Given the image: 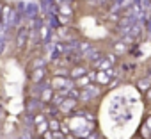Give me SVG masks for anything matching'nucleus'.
<instances>
[{
  "label": "nucleus",
  "mask_w": 151,
  "mask_h": 139,
  "mask_svg": "<svg viewBox=\"0 0 151 139\" xmlns=\"http://www.w3.org/2000/svg\"><path fill=\"white\" fill-rule=\"evenodd\" d=\"M137 22H139L137 18H133V16H130V14H128V16H123V18H119V20H117V27H119V30L128 32V30H130Z\"/></svg>",
  "instance_id": "1"
},
{
  "label": "nucleus",
  "mask_w": 151,
  "mask_h": 139,
  "mask_svg": "<svg viewBox=\"0 0 151 139\" xmlns=\"http://www.w3.org/2000/svg\"><path fill=\"white\" fill-rule=\"evenodd\" d=\"M100 93V89L96 88V86H86L82 91H80V95H78V98L82 100V102H87V100H91V98H94L96 95Z\"/></svg>",
  "instance_id": "2"
},
{
  "label": "nucleus",
  "mask_w": 151,
  "mask_h": 139,
  "mask_svg": "<svg viewBox=\"0 0 151 139\" xmlns=\"http://www.w3.org/2000/svg\"><path fill=\"white\" fill-rule=\"evenodd\" d=\"M52 86H53V89H71V80L62 79V77H55Z\"/></svg>",
  "instance_id": "3"
},
{
  "label": "nucleus",
  "mask_w": 151,
  "mask_h": 139,
  "mask_svg": "<svg viewBox=\"0 0 151 139\" xmlns=\"http://www.w3.org/2000/svg\"><path fill=\"white\" fill-rule=\"evenodd\" d=\"M132 6V0H114V6L110 7V11H121V9H126Z\"/></svg>",
  "instance_id": "4"
},
{
  "label": "nucleus",
  "mask_w": 151,
  "mask_h": 139,
  "mask_svg": "<svg viewBox=\"0 0 151 139\" xmlns=\"http://www.w3.org/2000/svg\"><path fill=\"white\" fill-rule=\"evenodd\" d=\"M144 30V27H142V23L140 22H137L130 30H128V39H133V38H139L140 36V32Z\"/></svg>",
  "instance_id": "5"
},
{
  "label": "nucleus",
  "mask_w": 151,
  "mask_h": 139,
  "mask_svg": "<svg viewBox=\"0 0 151 139\" xmlns=\"http://www.w3.org/2000/svg\"><path fill=\"white\" fill-rule=\"evenodd\" d=\"M27 38H29L27 29H20L18 34H16V46H23V45L27 43Z\"/></svg>",
  "instance_id": "6"
},
{
  "label": "nucleus",
  "mask_w": 151,
  "mask_h": 139,
  "mask_svg": "<svg viewBox=\"0 0 151 139\" xmlns=\"http://www.w3.org/2000/svg\"><path fill=\"white\" fill-rule=\"evenodd\" d=\"M87 73V68L86 66H77V68H73L71 72H69V75L73 77V79H80V77H84Z\"/></svg>",
  "instance_id": "7"
},
{
  "label": "nucleus",
  "mask_w": 151,
  "mask_h": 139,
  "mask_svg": "<svg viewBox=\"0 0 151 139\" xmlns=\"http://www.w3.org/2000/svg\"><path fill=\"white\" fill-rule=\"evenodd\" d=\"M75 105H77V102H75L73 98H64V102L59 105V109H60V111H64V112H68V111L75 109Z\"/></svg>",
  "instance_id": "8"
},
{
  "label": "nucleus",
  "mask_w": 151,
  "mask_h": 139,
  "mask_svg": "<svg viewBox=\"0 0 151 139\" xmlns=\"http://www.w3.org/2000/svg\"><path fill=\"white\" fill-rule=\"evenodd\" d=\"M25 16L30 18V20L37 18V6H36V4H27V7H25Z\"/></svg>",
  "instance_id": "9"
},
{
  "label": "nucleus",
  "mask_w": 151,
  "mask_h": 139,
  "mask_svg": "<svg viewBox=\"0 0 151 139\" xmlns=\"http://www.w3.org/2000/svg\"><path fill=\"white\" fill-rule=\"evenodd\" d=\"M11 14H13V9L11 7H2V23L4 25H7L9 27V23H11Z\"/></svg>",
  "instance_id": "10"
},
{
  "label": "nucleus",
  "mask_w": 151,
  "mask_h": 139,
  "mask_svg": "<svg viewBox=\"0 0 151 139\" xmlns=\"http://www.w3.org/2000/svg\"><path fill=\"white\" fill-rule=\"evenodd\" d=\"M36 32H37V34H39V38H41V39H45V41L50 38V27H48V25H39V29H37Z\"/></svg>",
  "instance_id": "11"
},
{
  "label": "nucleus",
  "mask_w": 151,
  "mask_h": 139,
  "mask_svg": "<svg viewBox=\"0 0 151 139\" xmlns=\"http://www.w3.org/2000/svg\"><path fill=\"white\" fill-rule=\"evenodd\" d=\"M45 79V68H37L32 73V82H41Z\"/></svg>",
  "instance_id": "12"
},
{
  "label": "nucleus",
  "mask_w": 151,
  "mask_h": 139,
  "mask_svg": "<svg viewBox=\"0 0 151 139\" xmlns=\"http://www.w3.org/2000/svg\"><path fill=\"white\" fill-rule=\"evenodd\" d=\"M59 13H60L64 18H68V14H71V13H73V9H71V6H69V4L62 2V4H59Z\"/></svg>",
  "instance_id": "13"
},
{
  "label": "nucleus",
  "mask_w": 151,
  "mask_h": 139,
  "mask_svg": "<svg viewBox=\"0 0 151 139\" xmlns=\"http://www.w3.org/2000/svg\"><path fill=\"white\" fill-rule=\"evenodd\" d=\"M94 79H96V80H100V82H109L112 77H110L109 73H105V72H101V70H100V72L94 75Z\"/></svg>",
  "instance_id": "14"
},
{
  "label": "nucleus",
  "mask_w": 151,
  "mask_h": 139,
  "mask_svg": "<svg viewBox=\"0 0 151 139\" xmlns=\"http://www.w3.org/2000/svg\"><path fill=\"white\" fill-rule=\"evenodd\" d=\"M84 57H87V61H96V59L100 57V52H98L96 48H91L87 54H84Z\"/></svg>",
  "instance_id": "15"
},
{
  "label": "nucleus",
  "mask_w": 151,
  "mask_h": 139,
  "mask_svg": "<svg viewBox=\"0 0 151 139\" xmlns=\"http://www.w3.org/2000/svg\"><path fill=\"white\" fill-rule=\"evenodd\" d=\"M36 109H39V102L37 100H29L27 102V111L29 112H34Z\"/></svg>",
  "instance_id": "16"
},
{
  "label": "nucleus",
  "mask_w": 151,
  "mask_h": 139,
  "mask_svg": "<svg viewBox=\"0 0 151 139\" xmlns=\"http://www.w3.org/2000/svg\"><path fill=\"white\" fill-rule=\"evenodd\" d=\"M149 86H151V79H146V80H140V82H139V88H140L142 91H147Z\"/></svg>",
  "instance_id": "17"
},
{
  "label": "nucleus",
  "mask_w": 151,
  "mask_h": 139,
  "mask_svg": "<svg viewBox=\"0 0 151 139\" xmlns=\"http://www.w3.org/2000/svg\"><path fill=\"white\" fill-rule=\"evenodd\" d=\"M48 128H50V130H53V132H59V128H60V123H59L57 119H52V121L48 123Z\"/></svg>",
  "instance_id": "18"
},
{
  "label": "nucleus",
  "mask_w": 151,
  "mask_h": 139,
  "mask_svg": "<svg viewBox=\"0 0 151 139\" xmlns=\"http://www.w3.org/2000/svg\"><path fill=\"white\" fill-rule=\"evenodd\" d=\"M41 100L43 102H50L52 100V89H45L43 95H41Z\"/></svg>",
  "instance_id": "19"
},
{
  "label": "nucleus",
  "mask_w": 151,
  "mask_h": 139,
  "mask_svg": "<svg viewBox=\"0 0 151 139\" xmlns=\"http://www.w3.org/2000/svg\"><path fill=\"white\" fill-rule=\"evenodd\" d=\"M6 30H7V25H4L2 22H0V39H2V41L6 38Z\"/></svg>",
  "instance_id": "20"
},
{
  "label": "nucleus",
  "mask_w": 151,
  "mask_h": 139,
  "mask_svg": "<svg viewBox=\"0 0 151 139\" xmlns=\"http://www.w3.org/2000/svg\"><path fill=\"white\" fill-rule=\"evenodd\" d=\"M46 61L45 59H36L34 61V70H37V68H43V64H45Z\"/></svg>",
  "instance_id": "21"
},
{
  "label": "nucleus",
  "mask_w": 151,
  "mask_h": 139,
  "mask_svg": "<svg viewBox=\"0 0 151 139\" xmlns=\"http://www.w3.org/2000/svg\"><path fill=\"white\" fill-rule=\"evenodd\" d=\"M43 121H45V116H41V114H39V116H36V119H34V123H36V125H41Z\"/></svg>",
  "instance_id": "22"
},
{
  "label": "nucleus",
  "mask_w": 151,
  "mask_h": 139,
  "mask_svg": "<svg viewBox=\"0 0 151 139\" xmlns=\"http://www.w3.org/2000/svg\"><path fill=\"white\" fill-rule=\"evenodd\" d=\"M50 25H52V27H59V23H57V20H55L53 16L50 18Z\"/></svg>",
  "instance_id": "23"
},
{
  "label": "nucleus",
  "mask_w": 151,
  "mask_h": 139,
  "mask_svg": "<svg viewBox=\"0 0 151 139\" xmlns=\"http://www.w3.org/2000/svg\"><path fill=\"white\" fill-rule=\"evenodd\" d=\"M116 46H117V48H116L117 52H124V45H121V43H119V45H116Z\"/></svg>",
  "instance_id": "24"
},
{
  "label": "nucleus",
  "mask_w": 151,
  "mask_h": 139,
  "mask_svg": "<svg viewBox=\"0 0 151 139\" xmlns=\"http://www.w3.org/2000/svg\"><path fill=\"white\" fill-rule=\"evenodd\" d=\"M4 46H6V43H4L2 39H0V54H2V52H4Z\"/></svg>",
  "instance_id": "25"
},
{
  "label": "nucleus",
  "mask_w": 151,
  "mask_h": 139,
  "mask_svg": "<svg viewBox=\"0 0 151 139\" xmlns=\"http://www.w3.org/2000/svg\"><path fill=\"white\" fill-rule=\"evenodd\" d=\"M146 127H149V128H151V118L147 119V123H146Z\"/></svg>",
  "instance_id": "26"
},
{
  "label": "nucleus",
  "mask_w": 151,
  "mask_h": 139,
  "mask_svg": "<svg viewBox=\"0 0 151 139\" xmlns=\"http://www.w3.org/2000/svg\"><path fill=\"white\" fill-rule=\"evenodd\" d=\"M147 96H149V98H151V91H149V93H147Z\"/></svg>",
  "instance_id": "27"
},
{
  "label": "nucleus",
  "mask_w": 151,
  "mask_h": 139,
  "mask_svg": "<svg viewBox=\"0 0 151 139\" xmlns=\"http://www.w3.org/2000/svg\"><path fill=\"white\" fill-rule=\"evenodd\" d=\"M0 118H2V109H0Z\"/></svg>",
  "instance_id": "28"
},
{
  "label": "nucleus",
  "mask_w": 151,
  "mask_h": 139,
  "mask_svg": "<svg viewBox=\"0 0 151 139\" xmlns=\"http://www.w3.org/2000/svg\"><path fill=\"white\" fill-rule=\"evenodd\" d=\"M60 139H69V137H60Z\"/></svg>",
  "instance_id": "29"
}]
</instances>
